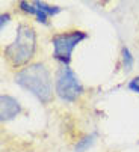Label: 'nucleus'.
Wrapping results in <instances>:
<instances>
[{
    "instance_id": "2",
    "label": "nucleus",
    "mask_w": 139,
    "mask_h": 152,
    "mask_svg": "<svg viewBox=\"0 0 139 152\" xmlns=\"http://www.w3.org/2000/svg\"><path fill=\"white\" fill-rule=\"evenodd\" d=\"M14 81L21 89L32 94L41 104L47 105L55 96V78L52 69L44 62H33L20 71H15Z\"/></svg>"
},
{
    "instance_id": "6",
    "label": "nucleus",
    "mask_w": 139,
    "mask_h": 152,
    "mask_svg": "<svg viewBox=\"0 0 139 152\" xmlns=\"http://www.w3.org/2000/svg\"><path fill=\"white\" fill-rule=\"evenodd\" d=\"M23 113V107L20 101L8 94L0 96V119L2 122H9Z\"/></svg>"
},
{
    "instance_id": "8",
    "label": "nucleus",
    "mask_w": 139,
    "mask_h": 152,
    "mask_svg": "<svg viewBox=\"0 0 139 152\" xmlns=\"http://www.w3.org/2000/svg\"><path fill=\"white\" fill-rule=\"evenodd\" d=\"M94 142H95V136L94 134H86V136H83L82 139L77 140V143L74 146V151L76 152H85V151H88L92 145H94Z\"/></svg>"
},
{
    "instance_id": "10",
    "label": "nucleus",
    "mask_w": 139,
    "mask_h": 152,
    "mask_svg": "<svg viewBox=\"0 0 139 152\" xmlns=\"http://www.w3.org/2000/svg\"><path fill=\"white\" fill-rule=\"evenodd\" d=\"M11 21V15L6 12V14H2L0 15V30H5V26Z\"/></svg>"
},
{
    "instance_id": "7",
    "label": "nucleus",
    "mask_w": 139,
    "mask_h": 152,
    "mask_svg": "<svg viewBox=\"0 0 139 152\" xmlns=\"http://www.w3.org/2000/svg\"><path fill=\"white\" fill-rule=\"evenodd\" d=\"M121 66L124 72H130L135 66V57L126 45L121 48Z\"/></svg>"
},
{
    "instance_id": "9",
    "label": "nucleus",
    "mask_w": 139,
    "mask_h": 152,
    "mask_svg": "<svg viewBox=\"0 0 139 152\" xmlns=\"http://www.w3.org/2000/svg\"><path fill=\"white\" fill-rule=\"evenodd\" d=\"M127 88H129L132 92H135V94L139 95V75H136V77H133L132 80H129Z\"/></svg>"
},
{
    "instance_id": "5",
    "label": "nucleus",
    "mask_w": 139,
    "mask_h": 152,
    "mask_svg": "<svg viewBox=\"0 0 139 152\" xmlns=\"http://www.w3.org/2000/svg\"><path fill=\"white\" fill-rule=\"evenodd\" d=\"M18 11H21L26 15L35 17V20L39 24L49 26V18L61 14L62 8L56 5H49L45 2H38V0H33V2H24L23 0V2H18Z\"/></svg>"
},
{
    "instance_id": "1",
    "label": "nucleus",
    "mask_w": 139,
    "mask_h": 152,
    "mask_svg": "<svg viewBox=\"0 0 139 152\" xmlns=\"http://www.w3.org/2000/svg\"><path fill=\"white\" fill-rule=\"evenodd\" d=\"M38 51V33L35 27L21 21L15 29V36L3 48V59L11 69L20 71L27 65L33 63Z\"/></svg>"
},
{
    "instance_id": "4",
    "label": "nucleus",
    "mask_w": 139,
    "mask_h": 152,
    "mask_svg": "<svg viewBox=\"0 0 139 152\" xmlns=\"http://www.w3.org/2000/svg\"><path fill=\"white\" fill-rule=\"evenodd\" d=\"M85 94V88L79 80L77 74L70 66L58 68L55 74V95L68 104L77 102Z\"/></svg>"
},
{
    "instance_id": "3",
    "label": "nucleus",
    "mask_w": 139,
    "mask_h": 152,
    "mask_svg": "<svg viewBox=\"0 0 139 152\" xmlns=\"http://www.w3.org/2000/svg\"><path fill=\"white\" fill-rule=\"evenodd\" d=\"M89 38V33L82 29H67L62 32H55L50 36L52 42V57L61 63V66H70L76 47Z\"/></svg>"
}]
</instances>
